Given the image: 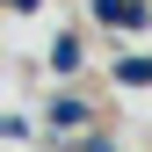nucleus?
<instances>
[{
  "instance_id": "4",
  "label": "nucleus",
  "mask_w": 152,
  "mask_h": 152,
  "mask_svg": "<svg viewBox=\"0 0 152 152\" xmlns=\"http://www.w3.org/2000/svg\"><path fill=\"white\" fill-rule=\"evenodd\" d=\"M80 65V36H58V44H51V72H72Z\"/></svg>"
},
{
  "instance_id": "1",
  "label": "nucleus",
  "mask_w": 152,
  "mask_h": 152,
  "mask_svg": "<svg viewBox=\"0 0 152 152\" xmlns=\"http://www.w3.org/2000/svg\"><path fill=\"white\" fill-rule=\"evenodd\" d=\"M94 22H109V29H152V7L145 0H94Z\"/></svg>"
},
{
  "instance_id": "6",
  "label": "nucleus",
  "mask_w": 152,
  "mask_h": 152,
  "mask_svg": "<svg viewBox=\"0 0 152 152\" xmlns=\"http://www.w3.org/2000/svg\"><path fill=\"white\" fill-rule=\"evenodd\" d=\"M7 7H15V15H29V7H36V0H7Z\"/></svg>"
},
{
  "instance_id": "3",
  "label": "nucleus",
  "mask_w": 152,
  "mask_h": 152,
  "mask_svg": "<svg viewBox=\"0 0 152 152\" xmlns=\"http://www.w3.org/2000/svg\"><path fill=\"white\" fill-rule=\"evenodd\" d=\"M116 80L123 87H152V58H116Z\"/></svg>"
},
{
  "instance_id": "2",
  "label": "nucleus",
  "mask_w": 152,
  "mask_h": 152,
  "mask_svg": "<svg viewBox=\"0 0 152 152\" xmlns=\"http://www.w3.org/2000/svg\"><path fill=\"white\" fill-rule=\"evenodd\" d=\"M44 123H51V130H87V102H80V94H51Z\"/></svg>"
},
{
  "instance_id": "5",
  "label": "nucleus",
  "mask_w": 152,
  "mask_h": 152,
  "mask_svg": "<svg viewBox=\"0 0 152 152\" xmlns=\"http://www.w3.org/2000/svg\"><path fill=\"white\" fill-rule=\"evenodd\" d=\"M80 152H116V145H109V138H80Z\"/></svg>"
}]
</instances>
